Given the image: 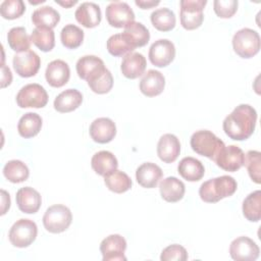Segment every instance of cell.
Returning a JSON list of instances; mask_svg holds the SVG:
<instances>
[{"label": "cell", "mask_w": 261, "mask_h": 261, "mask_svg": "<svg viewBox=\"0 0 261 261\" xmlns=\"http://www.w3.org/2000/svg\"><path fill=\"white\" fill-rule=\"evenodd\" d=\"M12 63L14 70L19 76L31 77L38 72L41 66V59L36 52L28 50L16 53L13 56Z\"/></svg>", "instance_id": "cell-14"}, {"label": "cell", "mask_w": 261, "mask_h": 261, "mask_svg": "<svg viewBox=\"0 0 261 261\" xmlns=\"http://www.w3.org/2000/svg\"><path fill=\"white\" fill-rule=\"evenodd\" d=\"M70 76V69L68 64L61 60L56 59L51 61L45 71L47 83L54 88H60L67 84Z\"/></svg>", "instance_id": "cell-17"}, {"label": "cell", "mask_w": 261, "mask_h": 261, "mask_svg": "<svg viewBox=\"0 0 261 261\" xmlns=\"http://www.w3.org/2000/svg\"><path fill=\"white\" fill-rule=\"evenodd\" d=\"M243 214L249 221L257 222L261 218V191L249 194L243 201Z\"/></svg>", "instance_id": "cell-31"}, {"label": "cell", "mask_w": 261, "mask_h": 261, "mask_svg": "<svg viewBox=\"0 0 261 261\" xmlns=\"http://www.w3.org/2000/svg\"><path fill=\"white\" fill-rule=\"evenodd\" d=\"M159 191L163 200L169 203H175L182 199L186 192V187L185 184L177 177L168 176L161 180Z\"/></svg>", "instance_id": "cell-24"}, {"label": "cell", "mask_w": 261, "mask_h": 261, "mask_svg": "<svg viewBox=\"0 0 261 261\" xmlns=\"http://www.w3.org/2000/svg\"><path fill=\"white\" fill-rule=\"evenodd\" d=\"M106 19L111 27L126 28L135 21V13L125 2L114 1L106 7Z\"/></svg>", "instance_id": "cell-10"}, {"label": "cell", "mask_w": 261, "mask_h": 261, "mask_svg": "<svg viewBox=\"0 0 261 261\" xmlns=\"http://www.w3.org/2000/svg\"><path fill=\"white\" fill-rule=\"evenodd\" d=\"M90 89L96 94H106L113 87V76L111 72L106 68L95 79L88 82Z\"/></svg>", "instance_id": "cell-40"}, {"label": "cell", "mask_w": 261, "mask_h": 261, "mask_svg": "<svg viewBox=\"0 0 261 261\" xmlns=\"http://www.w3.org/2000/svg\"><path fill=\"white\" fill-rule=\"evenodd\" d=\"M256 121L255 108L249 104H240L224 118L222 127L228 138L234 141H245L253 135Z\"/></svg>", "instance_id": "cell-1"}, {"label": "cell", "mask_w": 261, "mask_h": 261, "mask_svg": "<svg viewBox=\"0 0 261 261\" xmlns=\"http://www.w3.org/2000/svg\"><path fill=\"white\" fill-rule=\"evenodd\" d=\"M232 48L240 57L251 58L260 50V36L252 29H241L232 37Z\"/></svg>", "instance_id": "cell-4"}, {"label": "cell", "mask_w": 261, "mask_h": 261, "mask_svg": "<svg viewBox=\"0 0 261 261\" xmlns=\"http://www.w3.org/2000/svg\"><path fill=\"white\" fill-rule=\"evenodd\" d=\"M72 221V214L68 207L56 204L50 206L44 216L43 224L46 230L52 233H60L66 230Z\"/></svg>", "instance_id": "cell-5"}, {"label": "cell", "mask_w": 261, "mask_h": 261, "mask_svg": "<svg viewBox=\"0 0 261 261\" xmlns=\"http://www.w3.org/2000/svg\"><path fill=\"white\" fill-rule=\"evenodd\" d=\"M237 188L238 184L232 176L221 175L204 181L199 189V196L206 203H216L232 196Z\"/></svg>", "instance_id": "cell-2"}, {"label": "cell", "mask_w": 261, "mask_h": 261, "mask_svg": "<svg viewBox=\"0 0 261 261\" xmlns=\"http://www.w3.org/2000/svg\"><path fill=\"white\" fill-rule=\"evenodd\" d=\"M4 176L13 184L22 182L28 179L30 170L20 160H10L3 167Z\"/></svg>", "instance_id": "cell-35"}, {"label": "cell", "mask_w": 261, "mask_h": 261, "mask_svg": "<svg viewBox=\"0 0 261 261\" xmlns=\"http://www.w3.org/2000/svg\"><path fill=\"white\" fill-rule=\"evenodd\" d=\"M146 65L147 61L143 54L139 52H132L123 57L120 69L125 77L134 80L143 75Z\"/></svg>", "instance_id": "cell-23"}, {"label": "cell", "mask_w": 261, "mask_h": 261, "mask_svg": "<svg viewBox=\"0 0 261 261\" xmlns=\"http://www.w3.org/2000/svg\"><path fill=\"white\" fill-rule=\"evenodd\" d=\"M165 87L164 75L155 69H149L140 82V91L147 97L160 95Z\"/></svg>", "instance_id": "cell-20"}, {"label": "cell", "mask_w": 261, "mask_h": 261, "mask_svg": "<svg viewBox=\"0 0 261 261\" xmlns=\"http://www.w3.org/2000/svg\"><path fill=\"white\" fill-rule=\"evenodd\" d=\"M60 40L65 48L75 49L80 47L84 41V31L75 24H66L61 30Z\"/></svg>", "instance_id": "cell-37"}, {"label": "cell", "mask_w": 261, "mask_h": 261, "mask_svg": "<svg viewBox=\"0 0 261 261\" xmlns=\"http://www.w3.org/2000/svg\"><path fill=\"white\" fill-rule=\"evenodd\" d=\"M151 22L153 27L161 32L171 31L175 27V14L169 8H159L151 13Z\"/></svg>", "instance_id": "cell-33"}, {"label": "cell", "mask_w": 261, "mask_h": 261, "mask_svg": "<svg viewBox=\"0 0 261 261\" xmlns=\"http://www.w3.org/2000/svg\"><path fill=\"white\" fill-rule=\"evenodd\" d=\"M47 102L48 94L39 84L23 86L16 95V103L20 108H43Z\"/></svg>", "instance_id": "cell-8"}, {"label": "cell", "mask_w": 261, "mask_h": 261, "mask_svg": "<svg viewBox=\"0 0 261 261\" xmlns=\"http://www.w3.org/2000/svg\"><path fill=\"white\" fill-rule=\"evenodd\" d=\"M162 176V169L157 164L152 162L143 163L136 170L137 181L140 186L146 189L155 188Z\"/></svg>", "instance_id": "cell-21"}, {"label": "cell", "mask_w": 261, "mask_h": 261, "mask_svg": "<svg viewBox=\"0 0 261 261\" xmlns=\"http://www.w3.org/2000/svg\"><path fill=\"white\" fill-rule=\"evenodd\" d=\"M136 5H138L139 7H141L142 9H150L152 7L157 6L160 1H155V0H136L135 1Z\"/></svg>", "instance_id": "cell-46"}, {"label": "cell", "mask_w": 261, "mask_h": 261, "mask_svg": "<svg viewBox=\"0 0 261 261\" xmlns=\"http://www.w3.org/2000/svg\"><path fill=\"white\" fill-rule=\"evenodd\" d=\"M60 20V14L51 6L37 8L32 14V21L37 28L53 29Z\"/></svg>", "instance_id": "cell-30"}, {"label": "cell", "mask_w": 261, "mask_h": 261, "mask_svg": "<svg viewBox=\"0 0 261 261\" xmlns=\"http://www.w3.org/2000/svg\"><path fill=\"white\" fill-rule=\"evenodd\" d=\"M57 4H59V5H62L63 7H65V8H68V7H70V6H72V5H74L77 1L76 0H70V1H65V2H63V1H55Z\"/></svg>", "instance_id": "cell-47"}, {"label": "cell", "mask_w": 261, "mask_h": 261, "mask_svg": "<svg viewBox=\"0 0 261 261\" xmlns=\"http://www.w3.org/2000/svg\"><path fill=\"white\" fill-rule=\"evenodd\" d=\"M37 234V224L31 219L21 218L14 222L11 226L8 233V239L14 247L25 248L36 240Z\"/></svg>", "instance_id": "cell-7"}, {"label": "cell", "mask_w": 261, "mask_h": 261, "mask_svg": "<svg viewBox=\"0 0 261 261\" xmlns=\"http://www.w3.org/2000/svg\"><path fill=\"white\" fill-rule=\"evenodd\" d=\"M12 81V74L11 71L9 69V67H7L4 63L2 64V83H1V87L5 88L8 85H10Z\"/></svg>", "instance_id": "cell-44"}, {"label": "cell", "mask_w": 261, "mask_h": 261, "mask_svg": "<svg viewBox=\"0 0 261 261\" xmlns=\"http://www.w3.org/2000/svg\"><path fill=\"white\" fill-rule=\"evenodd\" d=\"M245 164L251 179L256 182H261V153L256 150H250L245 156Z\"/></svg>", "instance_id": "cell-39"}, {"label": "cell", "mask_w": 261, "mask_h": 261, "mask_svg": "<svg viewBox=\"0 0 261 261\" xmlns=\"http://www.w3.org/2000/svg\"><path fill=\"white\" fill-rule=\"evenodd\" d=\"M1 195H2V206H1V215H4L6 213V211L9 209L10 207V197L9 194L4 191L1 190Z\"/></svg>", "instance_id": "cell-45"}, {"label": "cell", "mask_w": 261, "mask_h": 261, "mask_svg": "<svg viewBox=\"0 0 261 261\" xmlns=\"http://www.w3.org/2000/svg\"><path fill=\"white\" fill-rule=\"evenodd\" d=\"M180 153V143L176 136L164 134L157 144V155L161 161L172 163Z\"/></svg>", "instance_id": "cell-18"}, {"label": "cell", "mask_w": 261, "mask_h": 261, "mask_svg": "<svg viewBox=\"0 0 261 261\" xmlns=\"http://www.w3.org/2000/svg\"><path fill=\"white\" fill-rule=\"evenodd\" d=\"M91 166L97 174L105 176L117 169L118 161L111 152L103 150L93 155L91 159Z\"/></svg>", "instance_id": "cell-27"}, {"label": "cell", "mask_w": 261, "mask_h": 261, "mask_svg": "<svg viewBox=\"0 0 261 261\" xmlns=\"http://www.w3.org/2000/svg\"><path fill=\"white\" fill-rule=\"evenodd\" d=\"M31 41L43 52L51 51L55 46V35L52 29L36 28L31 35Z\"/></svg>", "instance_id": "cell-36"}, {"label": "cell", "mask_w": 261, "mask_h": 261, "mask_svg": "<svg viewBox=\"0 0 261 261\" xmlns=\"http://www.w3.org/2000/svg\"><path fill=\"white\" fill-rule=\"evenodd\" d=\"M259 254L258 245L248 237H239L230 243L229 255L236 261H255Z\"/></svg>", "instance_id": "cell-11"}, {"label": "cell", "mask_w": 261, "mask_h": 261, "mask_svg": "<svg viewBox=\"0 0 261 261\" xmlns=\"http://www.w3.org/2000/svg\"><path fill=\"white\" fill-rule=\"evenodd\" d=\"M106 46L108 52L115 57L125 56L135 50V48L129 45V43L121 34H115L109 37Z\"/></svg>", "instance_id": "cell-38"}, {"label": "cell", "mask_w": 261, "mask_h": 261, "mask_svg": "<svg viewBox=\"0 0 261 261\" xmlns=\"http://www.w3.org/2000/svg\"><path fill=\"white\" fill-rule=\"evenodd\" d=\"M16 204L18 209L28 214L38 212L42 204V198L38 191L31 187H24L16 192Z\"/></svg>", "instance_id": "cell-19"}, {"label": "cell", "mask_w": 261, "mask_h": 261, "mask_svg": "<svg viewBox=\"0 0 261 261\" xmlns=\"http://www.w3.org/2000/svg\"><path fill=\"white\" fill-rule=\"evenodd\" d=\"M213 161L221 169L234 172L245 165V154L238 146H224L214 157Z\"/></svg>", "instance_id": "cell-9"}, {"label": "cell", "mask_w": 261, "mask_h": 261, "mask_svg": "<svg viewBox=\"0 0 261 261\" xmlns=\"http://www.w3.org/2000/svg\"><path fill=\"white\" fill-rule=\"evenodd\" d=\"M177 172L188 181H198L204 176L205 168L200 160L194 157H185L177 165Z\"/></svg>", "instance_id": "cell-26"}, {"label": "cell", "mask_w": 261, "mask_h": 261, "mask_svg": "<svg viewBox=\"0 0 261 261\" xmlns=\"http://www.w3.org/2000/svg\"><path fill=\"white\" fill-rule=\"evenodd\" d=\"M188 252L187 250L177 244H173L170 245L168 247H166L165 249H163V251L161 252V256H160V260L162 261H185L188 259Z\"/></svg>", "instance_id": "cell-43"}, {"label": "cell", "mask_w": 261, "mask_h": 261, "mask_svg": "<svg viewBox=\"0 0 261 261\" xmlns=\"http://www.w3.org/2000/svg\"><path fill=\"white\" fill-rule=\"evenodd\" d=\"M83 102V95L76 89H67L61 92L54 100V108L60 113L75 110Z\"/></svg>", "instance_id": "cell-25"}, {"label": "cell", "mask_w": 261, "mask_h": 261, "mask_svg": "<svg viewBox=\"0 0 261 261\" xmlns=\"http://www.w3.org/2000/svg\"><path fill=\"white\" fill-rule=\"evenodd\" d=\"M125 239L117 233L106 237L100 244V252L103 261H125Z\"/></svg>", "instance_id": "cell-13"}, {"label": "cell", "mask_w": 261, "mask_h": 261, "mask_svg": "<svg viewBox=\"0 0 261 261\" xmlns=\"http://www.w3.org/2000/svg\"><path fill=\"white\" fill-rule=\"evenodd\" d=\"M104 182L106 187L117 194H122L132 188L130 177L123 171L115 169L104 176Z\"/></svg>", "instance_id": "cell-32"}, {"label": "cell", "mask_w": 261, "mask_h": 261, "mask_svg": "<svg viewBox=\"0 0 261 261\" xmlns=\"http://www.w3.org/2000/svg\"><path fill=\"white\" fill-rule=\"evenodd\" d=\"M75 19L85 28L91 29L101 22V9L94 2H83L76 8L74 13Z\"/></svg>", "instance_id": "cell-22"}, {"label": "cell", "mask_w": 261, "mask_h": 261, "mask_svg": "<svg viewBox=\"0 0 261 261\" xmlns=\"http://www.w3.org/2000/svg\"><path fill=\"white\" fill-rule=\"evenodd\" d=\"M90 136L96 143L106 144L111 142L116 135V125L108 117L96 118L90 125Z\"/></svg>", "instance_id": "cell-15"}, {"label": "cell", "mask_w": 261, "mask_h": 261, "mask_svg": "<svg viewBox=\"0 0 261 261\" xmlns=\"http://www.w3.org/2000/svg\"><path fill=\"white\" fill-rule=\"evenodd\" d=\"M180 4V24L184 29L192 31L198 29L203 20V9L207 4L206 0H181Z\"/></svg>", "instance_id": "cell-6"}, {"label": "cell", "mask_w": 261, "mask_h": 261, "mask_svg": "<svg viewBox=\"0 0 261 261\" xmlns=\"http://www.w3.org/2000/svg\"><path fill=\"white\" fill-rule=\"evenodd\" d=\"M75 67L77 75L82 80L87 81V83L106 69L103 60L95 55H85L81 57L76 61Z\"/></svg>", "instance_id": "cell-16"}, {"label": "cell", "mask_w": 261, "mask_h": 261, "mask_svg": "<svg viewBox=\"0 0 261 261\" xmlns=\"http://www.w3.org/2000/svg\"><path fill=\"white\" fill-rule=\"evenodd\" d=\"M42 127V117L35 112L24 113L18 120V134L24 138L30 139L37 136Z\"/></svg>", "instance_id": "cell-29"}, {"label": "cell", "mask_w": 261, "mask_h": 261, "mask_svg": "<svg viewBox=\"0 0 261 261\" xmlns=\"http://www.w3.org/2000/svg\"><path fill=\"white\" fill-rule=\"evenodd\" d=\"M121 35L135 49L137 47H143L147 45L150 40V33L148 29L143 23L137 21H134L124 28V31L121 33Z\"/></svg>", "instance_id": "cell-28"}, {"label": "cell", "mask_w": 261, "mask_h": 261, "mask_svg": "<svg viewBox=\"0 0 261 261\" xmlns=\"http://www.w3.org/2000/svg\"><path fill=\"white\" fill-rule=\"evenodd\" d=\"M175 57L174 44L167 39L155 41L149 49V59L157 67H165L170 64Z\"/></svg>", "instance_id": "cell-12"}, {"label": "cell", "mask_w": 261, "mask_h": 261, "mask_svg": "<svg viewBox=\"0 0 261 261\" xmlns=\"http://www.w3.org/2000/svg\"><path fill=\"white\" fill-rule=\"evenodd\" d=\"M7 41L9 47L17 53L30 50L32 42L31 37L28 36L23 27H15L10 29L7 34Z\"/></svg>", "instance_id": "cell-34"}, {"label": "cell", "mask_w": 261, "mask_h": 261, "mask_svg": "<svg viewBox=\"0 0 261 261\" xmlns=\"http://www.w3.org/2000/svg\"><path fill=\"white\" fill-rule=\"evenodd\" d=\"M239 2L237 0H215L213 2L214 12L218 17L229 18L238 10Z\"/></svg>", "instance_id": "cell-42"}, {"label": "cell", "mask_w": 261, "mask_h": 261, "mask_svg": "<svg viewBox=\"0 0 261 261\" xmlns=\"http://www.w3.org/2000/svg\"><path fill=\"white\" fill-rule=\"evenodd\" d=\"M193 151L201 156H205L209 159H214L217 153L225 145L224 143L216 137L212 132L207 129H202L194 133L190 141Z\"/></svg>", "instance_id": "cell-3"}, {"label": "cell", "mask_w": 261, "mask_h": 261, "mask_svg": "<svg viewBox=\"0 0 261 261\" xmlns=\"http://www.w3.org/2000/svg\"><path fill=\"white\" fill-rule=\"evenodd\" d=\"M25 5L22 0H5L0 5V13L6 19H15L23 14Z\"/></svg>", "instance_id": "cell-41"}]
</instances>
